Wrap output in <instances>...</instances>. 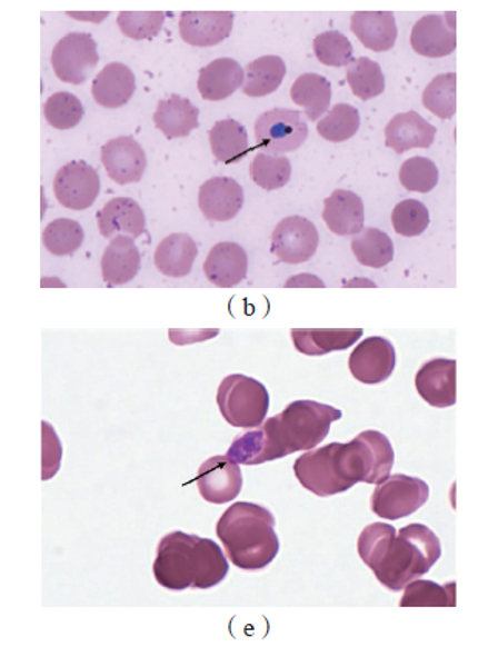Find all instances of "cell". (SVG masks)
<instances>
[{
  "instance_id": "obj_3",
  "label": "cell",
  "mask_w": 498,
  "mask_h": 647,
  "mask_svg": "<svg viewBox=\"0 0 498 647\" xmlns=\"http://www.w3.org/2000/svg\"><path fill=\"white\" fill-rule=\"evenodd\" d=\"M153 574L169 590H205L226 580L229 561L213 539L177 530L159 541Z\"/></svg>"
},
{
  "instance_id": "obj_1",
  "label": "cell",
  "mask_w": 498,
  "mask_h": 647,
  "mask_svg": "<svg viewBox=\"0 0 498 647\" xmlns=\"http://www.w3.org/2000/svg\"><path fill=\"white\" fill-rule=\"evenodd\" d=\"M341 417V410L310 399L290 402L258 429L235 438L227 457L237 465L258 466L300 450H312L325 441L332 422Z\"/></svg>"
},
{
  "instance_id": "obj_16",
  "label": "cell",
  "mask_w": 498,
  "mask_h": 647,
  "mask_svg": "<svg viewBox=\"0 0 498 647\" xmlns=\"http://www.w3.org/2000/svg\"><path fill=\"white\" fill-rule=\"evenodd\" d=\"M101 159L107 173L119 186L139 182L147 169V156L133 138L121 136L102 147Z\"/></svg>"
},
{
  "instance_id": "obj_36",
  "label": "cell",
  "mask_w": 498,
  "mask_h": 647,
  "mask_svg": "<svg viewBox=\"0 0 498 647\" xmlns=\"http://www.w3.org/2000/svg\"><path fill=\"white\" fill-rule=\"evenodd\" d=\"M348 78L350 90L361 101L377 98L385 91L386 81L381 67L369 58L352 59L349 63Z\"/></svg>"
},
{
  "instance_id": "obj_35",
  "label": "cell",
  "mask_w": 498,
  "mask_h": 647,
  "mask_svg": "<svg viewBox=\"0 0 498 647\" xmlns=\"http://www.w3.org/2000/svg\"><path fill=\"white\" fill-rule=\"evenodd\" d=\"M456 583H438L429 580H414L405 587L401 607H454L457 598Z\"/></svg>"
},
{
  "instance_id": "obj_38",
  "label": "cell",
  "mask_w": 498,
  "mask_h": 647,
  "mask_svg": "<svg viewBox=\"0 0 498 647\" xmlns=\"http://www.w3.org/2000/svg\"><path fill=\"white\" fill-rule=\"evenodd\" d=\"M424 106L440 119H451L457 111V74L437 76L424 91Z\"/></svg>"
},
{
  "instance_id": "obj_26",
  "label": "cell",
  "mask_w": 498,
  "mask_h": 647,
  "mask_svg": "<svg viewBox=\"0 0 498 647\" xmlns=\"http://www.w3.org/2000/svg\"><path fill=\"white\" fill-rule=\"evenodd\" d=\"M141 269V255L135 239L117 237L111 239L101 261L102 279L107 286H123L133 281Z\"/></svg>"
},
{
  "instance_id": "obj_23",
  "label": "cell",
  "mask_w": 498,
  "mask_h": 647,
  "mask_svg": "<svg viewBox=\"0 0 498 647\" xmlns=\"http://www.w3.org/2000/svg\"><path fill=\"white\" fill-rule=\"evenodd\" d=\"M249 269L246 250L235 242H219L205 262L207 279L217 287H235L245 281Z\"/></svg>"
},
{
  "instance_id": "obj_31",
  "label": "cell",
  "mask_w": 498,
  "mask_h": 647,
  "mask_svg": "<svg viewBox=\"0 0 498 647\" xmlns=\"http://www.w3.org/2000/svg\"><path fill=\"white\" fill-rule=\"evenodd\" d=\"M293 103L305 108L310 121H318L329 110L332 87L325 76L317 73L301 74L290 88Z\"/></svg>"
},
{
  "instance_id": "obj_24",
  "label": "cell",
  "mask_w": 498,
  "mask_h": 647,
  "mask_svg": "<svg viewBox=\"0 0 498 647\" xmlns=\"http://www.w3.org/2000/svg\"><path fill=\"white\" fill-rule=\"evenodd\" d=\"M135 90H137V79L133 71L119 62L103 67L91 83L94 101L106 108L126 106L133 98Z\"/></svg>"
},
{
  "instance_id": "obj_20",
  "label": "cell",
  "mask_w": 498,
  "mask_h": 647,
  "mask_svg": "<svg viewBox=\"0 0 498 647\" xmlns=\"http://www.w3.org/2000/svg\"><path fill=\"white\" fill-rule=\"evenodd\" d=\"M99 231L103 238H139L146 231V215L137 201L130 198H114L98 211Z\"/></svg>"
},
{
  "instance_id": "obj_28",
  "label": "cell",
  "mask_w": 498,
  "mask_h": 647,
  "mask_svg": "<svg viewBox=\"0 0 498 647\" xmlns=\"http://www.w3.org/2000/svg\"><path fill=\"white\" fill-rule=\"evenodd\" d=\"M362 337L361 329H293L295 349L308 357L348 350Z\"/></svg>"
},
{
  "instance_id": "obj_39",
  "label": "cell",
  "mask_w": 498,
  "mask_h": 647,
  "mask_svg": "<svg viewBox=\"0 0 498 647\" xmlns=\"http://www.w3.org/2000/svg\"><path fill=\"white\" fill-rule=\"evenodd\" d=\"M250 176L261 189H282L292 176V163L285 156L258 153L250 166Z\"/></svg>"
},
{
  "instance_id": "obj_30",
  "label": "cell",
  "mask_w": 498,
  "mask_h": 647,
  "mask_svg": "<svg viewBox=\"0 0 498 647\" xmlns=\"http://www.w3.org/2000/svg\"><path fill=\"white\" fill-rule=\"evenodd\" d=\"M198 257L197 242L186 233H173L159 243L155 263L169 278H185Z\"/></svg>"
},
{
  "instance_id": "obj_41",
  "label": "cell",
  "mask_w": 498,
  "mask_h": 647,
  "mask_svg": "<svg viewBox=\"0 0 498 647\" xmlns=\"http://www.w3.org/2000/svg\"><path fill=\"white\" fill-rule=\"evenodd\" d=\"M43 115L47 122L54 129L70 130L82 121L86 111H83L82 102L74 94L59 91L48 98Z\"/></svg>"
},
{
  "instance_id": "obj_29",
  "label": "cell",
  "mask_w": 498,
  "mask_h": 647,
  "mask_svg": "<svg viewBox=\"0 0 498 647\" xmlns=\"http://www.w3.org/2000/svg\"><path fill=\"white\" fill-rule=\"evenodd\" d=\"M199 108L189 99L178 94H171L167 101L158 103L153 121L158 130L166 135L167 139L186 138L199 127Z\"/></svg>"
},
{
  "instance_id": "obj_8",
  "label": "cell",
  "mask_w": 498,
  "mask_h": 647,
  "mask_svg": "<svg viewBox=\"0 0 498 647\" xmlns=\"http://www.w3.org/2000/svg\"><path fill=\"white\" fill-rule=\"evenodd\" d=\"M255 136L258 149L266 155L281 156L300 149L308 139L309 127L301 111L275 108L257 119Z\"/></svg>"
},
{
  "instance_id": "obj_11",
  "label": "cell",
  "mask_w": 498,
  "mask_h": 647,
  "mask_svg": "<svg viewBox=\"0 0 498 647\" xmlns=\"http://www.w3.org/2000/svg\"><path fill=\"white\" fill-rule=\"evenodd\" d=\"M53 189L56 199L62 207L81 211L93 206L101 191V181L98 171L89 163L73 161L66 163L56 173Z\"/></svg>"
},
{
  "instance_id": "obj_7",
  "label": "cell",
  "mask_w": 498,
  "mask_h": 647,
  "mask_svg": "<svg viewBox=\"0 0 498 647\" xmlns=\"http://www.w3.org/2000/svg\"><path fill=\"white\" fill-rule=\"evenodd\" d=\"M429 486L420 478L398 474L378 485L370 498L372 512L388 521L410 517L428 502Z\"/></svg>"
},
{
  "instance_id": "obj_42",
  "label": "cell",
  "mask_w": 498,
  "mask_h": 647,
  "mask_svg": "<svg viewBox=\"0 0 498 647\" xmlns=\"http://www.w3.org/2000/svg\"><path fill=\"white\" fill-rule=\"evenodd\" d=\"M313 51L322 66L346 67L352 61L353 47L340 31L330 30L315 38Z\"/></svg>"
},
{
  "instance_id": "obj_18",
  "label": "cell",
  "mask_w": 498,
  "mask_h": 647,
  "mask_svg": "<svg viewBox=\"0 0 498 647\" xmlns=\"http://www.w3.org/2000/svg\"><path fill=\"white\" fill-rule=\"evenodd\" d=\"M232 28L230 11H185L179 19L182 41L193 47L218 46L229 38Z\"/></svg>"
},
{
  "instance_id": "obj_10",
  "label": "cell",
  "mask_w": 498,
  "mask_h": 647,
  "mask_svg": "<svg viewBox=\"0 0 498 647\" xmlns=\"http://www.w3.org/2000/svg\"><path fill=\"white\" fill-rule=\"evenodd\" d=\"M99 62L98 46L87 33H70L58 42L51 53V66L62 82L79 86L89 78Z\"/></svg>"
},
{
  "instance_id": "obj_15",
  "label": "cell",
  "mask_w": 498,
  "mask_h": 647,
  "mask_svg": "<svg viewBox=\"0 0 498 647\" xmlns=\"http://www.w3.org/2000/svg\"><path fill=\"white\" fill-rule=\"evenodd\" d=\"M418 395L437 409H446L457 402L456 359H430L421 366L416 377Z\"/></svg>"
},
{
  "instance_id": "obj_6",
  "label": "cell",
  "mask_w": 498,
  "mask_h": 647,
  "mask_svg": "<svg viewBox=\"0 0 498 647\" xmlns=\"http://www.w3.org/2000/svg\"><path fill=\"white\" fill-rule=\"evenodd\" d=\"M217 402L226 422L239 429H252L266 421L270 397L266 386L257 379L230 375L219 386Z\"/></svg>"
},
{
  "instance_id": "obj_44",
  "label": "cell",
  "mask_w": 498,
  "mask_h": 647,
  "mask_svg": "<svg viewBox=\"0 0 498 647\" xmlns=\"http://www.w3.org/2000/svg\"><path fill=\"white\" fill-rule=\"evenodd\" d=\"M438 178L440 176H438L436 163L421 156L408 159L400 169L401 186L416 193H429L430 190L436 189Z\"/></svg>"
},
{
  "instance_id": "obj_34",
  "label": "cell",
  "mask_w": 498,
  "mask_h": 647,
  "mask_svg": "<svg viewBox=\"0 0 498 647\" xmlns=\"http://www.w3.org/2000/svg\"><path fill=\"white\" fill-rule=\"evenodd\" d=\"M352 251L361 266L382 269L392 262L394 242L385 231L369 227L352 239Z\"/></svg>"
},
{
  "instance_id": "obj_19",
  "label": "cell",
  "mask_w": 498,
  "mask_h": 647,
  "mask_svg": "<svg viewBox=\"0 0 498 647\" xmlns=\"http://www.w3.org/2000/svg\"><path fill=\"white\" fill-rule=\"evenodd\" d=\"M198 203L209 221H230L242 209L245 191L232 178H212L199 189Z\"/></svg>"
},
{
  "instance_id": "obj_46",
  "label": "cell",
  "mask_w": 498,
  "mask_h": 647,
  "mask_svg": "<svg viewBox=\"0 0 498 647\" xmlns=\"http://www.w3.org/2000/svg\"><path fill=\"white\" fill-rule=\"evenodd\" d=\"M43 447H42V455H43V479H50L58 474L59 466H61L62 459V445L59 441L58 435L53 427L48 425V422H43Z\"/></svg>"
},
{
  "instance_id": "obj_17",
  "label": "cell",
  "mask_w": 498,
  "mask_h": 647,
  "mask_svg": "<svg viewBox=\"0 0 498 647\" xmlns=\"http://www.w3.org/2000/svg\"><path fill=\"white\" fill-rule=\"evenodd\" d=\"M429 14L421 18L410 33V46L416 53L426 58H445L457 47L456 21L449 23L456 13Z\"/></svg>"
},
{
  "instance_id": "obj_5",
  "label": "cell",
  "mask_w": 498,
  "mask_h": 647,
  "mask_svg": "<svg viewBox=\"0 0 498 647\" xmlns=\"http://www.w3.org/2000/svg\"><path fill=\"white\" fill-rule=\"evenodd\" d=\"M396 454L386 435L378 430L361 431L348 445L338 446V465L350 486L357 482L380 485L390 477Z\"/></svg>"
},
{
  "instance_id": "obj_13",
  "label": "cell",
  "mask_w": 498,
  "mask_h": 647,
  "mask_svg": "<svg viewBox=\"0 0 498 647\" xmlns=\"http://www.w3.org/2000/svg\"><path fill=\"white\" fill-rule=\"evenodd\" d=\"M397 365L396 349L389 339L366 338L349 358L350 374L362 385L376 386L392 375Z\"/></svg>"
},
{
  "instance_id": "obj_25",
  "label": "cell",
  "mask_w": 498,
  "mask_h": 647,
  "mask_svg": "<svg viewBox=\"0 0 498 647\" xmlns=\"http://www.w3.org/2000/svg\"><path fill=\"white\" fill-rule=\"evenodd\" d=\"M350 30L369 50L382 53L396 46V16L390 11H357L350 19Z\"/></svg>"
},
{
  "instance_id": "obj_33",
  "label": "cell",
  "mask_w": 498,
  "mask_h": 647,
  "mask_svg": "<svg viewBox=\"0 0 498 647\" xmlns=\"http://www.w3.org/2000/svg\"><path fill=\"white\" fill-rule=\"evenodd\" d=\"M286 63L280 56H262L246 67L242 91L250 98L272 94L282 83Z\"/></svg>"
},
{
  "instance_id": "obj_45",
  "label": "cell",
  "mask_w": 498,
  "mask_h": 647,
  "mask_svg": "<svg viewBox=\"0 0 498 647\" xmlns=\"http://www.w3.org/2000/svg\"><path fill=\"white\" fill-rule=\"evenodd\" d=\"M392 226L398 235L406 238L420 237L429 226V211L425 203L406 199L392 211Z\"/></svg>"
},
{
  "instance_id": "obj_12",
  "label": "cell",
  "mask_w": 498,
  "mask_h": 647,
  "mask_svg": "<svg viewBox=\"0 0 498 647\" xmlns=\"http://www.w3.org/2000/svg\"><path fill=\"white\" fill-rule=\"evenodd\" d=\"M320 235L309 219L290 216L278 223L272 233V251L286 263L308 262L317 253Z\"/></svg>"
},
{
  "instance_id": "obj_2",
  "label": "cell",
  "mask_w": 498,
  "mask_h": 647,
  "mask_svg": "<svg viewBox=\"0 0 498 647\" xmlns=\"http://www.w3.org/2000/svg\"><path fill=\"white\" fill-rule=\"evenodd\" d=\"M358 554L386 589L398 593L436 566L441 545L429 527L417 522L398 532L386 522H374L358 538Z\"/></svg>"
},
{
  "instance_id": "obj_32",
  "label": "cell",
  "mask_w": 498,
  "mask_h": 647,
  "mask_svg": "<svg viewBox=\"0 0 498 647\" xmlns=\"http://www.w3.org/2000/svg\"><path fill=\"white\" fill-rule=\"evenodd\" d=\"M209 139L215 158L227 166L241 161L249 150L246 127L233 119L215 123L213 129L209 131Z\"/></svg>"
},
{
  "instance_id": "obj_37",
  "label": "cell",
  "mask_w": 498,
  "mask_h": 647,
  "mask_svg": "<svg viewBox=\"0 0 498 647\" xmlns=\"http://www.w3.org/2000/svg\"><path fill=\"white\" fill-rule=\"evenodd\" d=\"M83 229L81 223L73 219H54L43 230V246L54 257H70L76 250L81 249Z\"/></svg>"
},
{
  "instance_id": "obj_4",
  "label": "cell",
  "mask_w": 498,
  "mask_h": 647,
  "mask_svg": "<svg viewBox=\"0 0 498 647\" xmlns=\"http://www.w3.org/2000/svg\"><path fill=\"white\" fill-rule=\"evenodd\" d=\"M217 535L230 561L249 573L266 569L280 553L272 512L253 502L230 506L218 521Z\"/></svg>"
},
{
  "instance_id": "obj_9",
  "label": "cell",
  "mask_w": 498,
  "mask_h": 647,
  "mask_svg": "<svg viewBox=\"0 0 498 647\" xmlns=\"http://www.w3.org/2000/svg\"><path fill=\"white\" fill-rule=\"evenodd\" d=\"M337 454L338 442H330L301 455L293 466V472L300 485L321 498L333 497L349 490L352 486L341 475Z\"/></svg>"
},
{
  "instance_id": "obj_43",
  "label": "cell",
  "mask_w": 498,
  "mask_h": 647,
  "mask_svg": "<svg viewBox=\"0 0 498 647\" xmlns=\"http://www.w3.org/2000/svg\"><path fill=\"white\" fill-rule=\"evenodd\" d=\"M166 14L162 11H121L118 26L127 38L143 41L159 34L165 26Z\"/></svg>"
},
{
  "instance_id": "obj_40",
  "label": "cell",
  "mask_w": 498,
  "mask_h": 647,
  "mask_svg": "<svg viewBox=\"0 0 498 647\" xmlns=\"http://www.w3.org/2000/svg\"><path fill=\"white\" fill-rule=\"evenodd\" d=\"M360 129V115L349 103H337L322 121L318 122V133L329 142H345L353 138Z\"/></svg>"
},
{
  "instance_id": "obj_21",
  "label": "cell",
  "mask_w": 498,
  "mask_h": 647,
  "mask_svg": "<svg viewBox=\"0 0 498 647\" xmlns=\"http://www.w3.org/2000/svg\"><path fill=\"white\" fill-rule=\"evenodd\" d=\"M437 129L421 118L417 111L394 116L386 127V146L404 155L410 149H429L436 139Z\"/></svg>"
},
{
  "instance_id": "obj_27",
  "label": "cell",
  "mask_w": 498,
  "mask_h": 647,
  "mask_svg": "<svg viewBox=\"0 0 498 647\" xmlns=\"http://www.w3.org/2000/svg\"><path fill=\"white\" fill-rule=\"evenodd\" d=\"M245 82V70L235 59L219 58L202 68L198 90L206 101H225Z\"/></svg>"
},
{
  "instance_id": "obj_14",
  "label": "cell",
  "mask_w": 498,
  "mask_h": 647,
  "mask_svg": "<svg viewBox=\"0 0 498 647\" xmlns=\"http://www.w3.org/2000/svg\"><path fill=\"white\" fill-rule=\"evenodd\" d=\"M197 486L202 499L213 505H226L241 494L242 474L229 457H212L199 467Z\"/></svg>"
},
{
  "instance_id": "obj_22",
  "label": "cell",
  "mask_w": 498,
  "mask_h": 647,
  "mask_svg": "<svg viewBox=\"0 0 498 647\" xmlns=\"http://www.w3.org/2000/svg\"><path fill=\"white\" fill-rule=\"evenodd\" d=\"M322 219L338 237H356L365 229V203L349 190H335L325 201Z\"/></svg>"
}]
</instances>
